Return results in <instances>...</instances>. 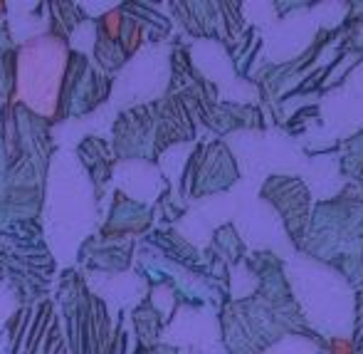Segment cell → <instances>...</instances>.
I'll use <instances>...</instances> for the list:
<instances>
[{
    "label": "cell",
    "mask_w": 363,
    "mask_h": 354,
    "mask_svg": "<svg viewBox=\"0 0 363 354\" xmlns=\"http://www.w3.org/2000/svg\"><path fill=\"white\" fill-rule=\"evenodd\" d=\"M0 10H3V3H0Z\"/></svg>",
    "instance_id": "7a4b0ae2"
},
{
    "label": "cell",
    "mask_w": 363,
    "mask_h": 354,
    "mask_svg": "<svg viewBox=\"0 0 363 354\" xmlns=\"http://www.w3.org/2000/svg\"><path fill=\"white\" fill-rule=\"evenodd\" d=\"M104 33L109 38H119L121 33V13H109L104 18Z\"/></svg>",
    "instance_id": "6da1fadb"
}]
</instances>
